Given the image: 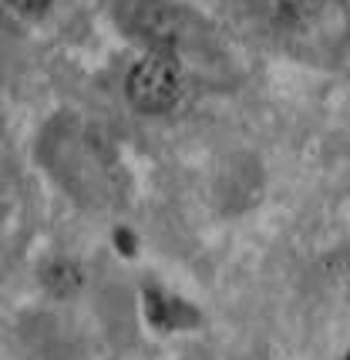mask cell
<instances>
[{"label": "cell", "mask_w": 350, "mask_h": 360, "mask_svg": "<svg viewBox=\"0 0 350 360\" xmlns=\"http://www.w3.org/2000/svg\"><path fill=\"white\" fill-rule=\"evenodd\" d=\"M182 94V71L169 54H148L128 75V101L145 115H162Z\"/></svg>", "instance_id": "1"}, {"label": "cell", "mask_w": 350, "mask_h": 360, "mask_svg": "<svg viewBox=\"0 0 350 360\" xmlns=\"http://www.w3.org/2000/svg\"><path fill=\"white\" fill-rule=\"evenodd\" d=\"M14 11H20V14H44L48 11L51 0H7Z\"/></svg>", "instance_id": "2"}]
</instances>
